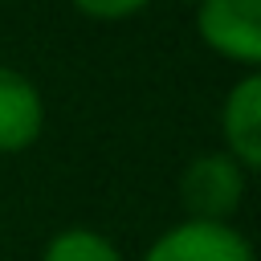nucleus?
Masks as SVG:
<instances>
[{"label":"nucleus","mask_w":261,"mask_h":261,"mask_svg":"<svg viewBox=\"0 0 261 261\" xmlns=\"http://www.w3.org/2000/svg\"><path fill=\"white\" fill-rule=\"evenodd\" d=\"M245 184H249V171L228 151H212L184 167L179 200L192 220H228L245 200Z\"/></svg>","instance_id":"f257e3e1"},{"label":"nucleus","mask_w":261,"mask_h":261,"mask_svg":"<svg viewBox=\"0 0 261 261\" xmlns=\"http://www.w3.org/2000/svg\"><path fill=\"white\" fill-rule=\"evenodd\" d=\"M41 261H122V253L110 237L94 228H65L45 245Z\"/></svg>","instance_id":"423d86ee"},{"label":"nucleus","mask_w":261,"mask_h":261,"mask_svg":"<svg viewBox=\"0 0 261 261\" xmlns=\"http://www.w3.org/2000/svg\"><path fill=\"white\" fill-rule=\"evenodd\" d=\"M151 0H73L77 12H86L90 20H126L139 8H147Z\"/></svg>","instance_id":"0eeeda50"},{"label":"nucleus","mask_w":261,"mask_h":261,"mask_svg":"<svg viewBox=\"0 0 261 261\" xmlns=\"http://www.w3.org/2000/svg\"><path fill=\"white\" fill-rule=\"evenodd\" d=\"M143 261H253V245L228 220H179L151 241Z\"/></svg>","instance_id":"7ed1b4c3"},{"label":"nucleus","mask_w":261,"mask_h":261,"mask_svg":"<svg viewBox=\"0 0 261 261\" xmlns=\"http://www.w3.org/2000/svg\"><path fill=\"white\" fill-rule=\"evenodd\" d=\"M220 130H224V151L245 167H261V73H245L220 110Z\"/></svg>","instance_id":"39448f33"},{"label":"nucleus","mask_w":261,"mask_h":261,"mask_svg":"<svg viewBox=\"0 0 261 261\" xmlns=\"http://www.w3.org/2000/svg\"><path fill=\"white\" fill-rule=\"evenodd\" d=\"M184 4H200V0H184Z\"/></svg>","instance_id":"6e6552de"},{"label":"nucleus","mask_w":261,"mask_h":261,"mask_svg":"<svg viewBox=\"0 0 261 261\" xmlns=\"http://www.w3.org/2000/svg\"><path fill=\"white\" fill-rule=\"evenodd\" d=\"M196 29L216 57L261 65V0H200Z\"/></svg>","instance_id":"f03ea898"},{"label":"nucleus","mask_w":261,"mask_h":261,"mask_svg":"<svg viewBox=\"0 0 261 261\" xmlns=\"http://www.w3.org/2000/svg\"><path fill=\"white\" fill-rule=\"evenodd\" d=\"M41 126H45L41 90L20 69L0 65V155L29 151L41 139Z\"/></svg>","instance_id":"20e7f679"}]
</instances>
